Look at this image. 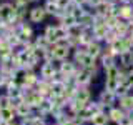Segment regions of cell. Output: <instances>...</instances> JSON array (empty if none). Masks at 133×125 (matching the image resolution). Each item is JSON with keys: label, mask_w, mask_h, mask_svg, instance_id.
Here are the masks:
<instances>
[{"label": "cell", "mask_w": 133, "mask_h": 125, "mask_svg": "<svg viewBox=\"0 0 133 125\" xmlns=\"http://www.w3.org/2000/svg\"><path fill=\"white\" fill-rule=\"evenodd\" d=\"M78 70L77 64L72 60V58H68V60H63V62H58V73L63 75V77H70V75H75Z\"/></svg>", "instance_id": "8992f818"}, {"label": "cell", "mask_w": 133, "mask_h": 125, "mask_svg": "<svg viewBox=\"0 0 133 125\" xmlns=\"http://www.w3.org/2000/svg\"><path fill=\"white\" fill-rule=\"evenodd\" d=\"M91 100V92H90V87H78L77 89V93H75V98H73V103L78 107H85Z\"/></svg>", "instance_id": "5b68a950"}, {"label": "cell", "mask_w": 133, "mask_h": 125, "mask_svg": "<svg viewBox=\"0 0 133 125\" xmlns=\"http://www.w3.org/2000/svg\"><path fill=\"white\" fill-rule=\"evenodd\" d=\"M128 93H131V90L128 89L127 85H123V83H120V85H118V89L115 90L116 98H122V97H125V95H128Z\"/></svg>", "instance_id": "ffe728a7"}, {"label": "cell", "mask_w": 133, "mask_h": 125, "mask_svg": "<svg viewBox=\"0 0 133 125\" xmlns=\"http://www.w3.org/2000/svg\"><path fill=\"white\" fill-rule=\"evenodd\" d=\"M90 125H111V123H110L107 112H100V114L93 115V118L90 120Z\"/></svg>", "instance_id": "5bb4252c"}, {"label": "cell", "mask_w": 133, "mask_h": 125, "mask_svg": "<svg viewBox=\"0 0 133 125\" xmlns=\"http://www.w3.org/2000/svg\"><path fill=\"white\" fill-rule=\"evenodd\" d=\"M28 0H14V7L17 10H27V5H28Z\"/></svg>", "instance_id": "44dd1931"}, {"label": "cell", "mask_w": 133, "mask_h": 125, "mask_svg": "<svg viewBox=\"0 0 133 125\" xmlns=\"http://www.w3.org/2000/svg\"><path fill=\"white\" fill-rule=\"evenodd\" d=\"M33 45H35L37 48H48L50 43L47 42V39H45V35L42 33V35H37L35 39H33Z\"/></svg>", "instance_id": "d6986e66"}, {"label": "cell", "mask_w": 133, "mask_h": 125, "mask_svg": "<svg viewBox=\"0 0 133 125\" xmlns=\"http://www.w3.org/2000/svg\"><path fill=\"white\" fill-rule=\"evenodd\" d=\"M43 125H55V123H50V122H45Z\"/></svg>", "instance_id": "4316f807"}, {"label": "cell", "mask_w": 133, "mask_h": 125, "mask_svg": "<svg viewBox=\"0 0 133 125\" xmlns=\"http://www.w3.org/2000/svg\"><path fill=\"white\" fill-rule=\"evenodd\" d=\"M58 23H60L62 27H65L66 30H68V28H72V27H75V25H78V20L75 18L72 14H68V12H66V14L60 18V22H58Z\"/></svg>", "instance_id": "4fadbf2b"}, {"label": "cell", "mask_w": 133, "mask_h": 125, "mask_svg": "<svg viewBox=\"0 0 133 125\" xmlns=\"http://www.w3.org/2000/svg\"><path fill=\"white\" fill-rule=\"evenodd\" d=\"M120 68L130 70L133 68V50H128L120 55Z\"/></svg>", "instance_id": "7c38bea8"}, {"label": "cell", "mask_w": 133, "mask_h": 125, "mask_svg": "<svg viewBox=\"0 0 133 125\" xmlns=\"http://www.w3.org/2000/svg\"><path fill=\"white\" fill-rule=\"evenodd\" d=\"M0 120H3V122H14V120H17V115H15V110L12 107L8 108H2L0 110Z\"/></svg>", "instance_id": "9a60e30c"}, {"label": "cell", "mask_w": 133, "mask_h": 125, "mask_svg": "<svg viewBox=\"0 0 133 125\" xmlns=\"http://www.w3.org/2000/svg\"><path fill=\"white\" fill-rule=\"evenodd\" d=\"M105 72V78L108 80H120V72H122V68H118V67H110V68L103 70Z\"/></svg>", "instance_id": "ac0fdd59"}, {"label": "cell", "mask_w": 133, "mask_h": 125, "mask_svg": "<svg viewBox=\"0 0 133 125\" xmlns=\"http://www.w3.org/2000/svg\"><path fill=\"white\" fill-rule=\"evenodd\" d=\"M45 17H47V12H45V7L43 5H37L28 10V20H30L32 23H40L45 20Z\"/></svg>", "instance_id": "52a82bcc"}, {"label": "cell", "mask_w": 133, "mask_h": 125, "mask_svg": "<svg viewBox=\"0 0 133 125\" xmlns=\"http://www.w3.org/2000/svg\"><path fill=\"white\" fill-rule=\"evenodd\" d=\"M125 114H127V112H123L118 105H115V107H111V108H108V110H107V115H108V118H110V123L111 125L118 123Z\"/></svg>", "instance_id": "9c48e42d"}, {"label": "cell", "mask_w": 133, "mask_h": 125, "mask_svg": "<svg viewBox=\"0 0 133 125\" xmlns=\"http://www.w3.org/2000/svg\"><path fill=\"white\" fill-rule=\"evenodd\" d=\"M17 14H18V10L14 7V3H10V2L0 3V20L2 22H8L12 25L17 18Z\"/></svg>", "instance_id": "7a4b0ae2"}, {"label": "cell", "mask_w": 133, "mask_h": 125, "mask_svg": "<svg viewBox=\"0 0 133 125\" xmlns=\"http://www.w3.org/2000/svg\"><path fill=\"white\" fill-rule=\"evenodd\" d=\"M8 107H10V98H8L7 93L3 92V93L0 95V110H2V108H8Z\"/></svg>", "instance_id": "7402d4cb"}, {"label": "cell", "mask_w": 133, "mask_h": 125, "mask_svg": "<svg viewBox=\"0 0 133 125\" xmlns=\"http://www.w3.org/2000/svg\"><path fill=\"white\" fill-rule=\"evenodd\" d=\"M128 37H130V40L133 42V28H131V30H130V33H128Z\"/></svg>", "instance_id": "d4e9b609"}, {"label": "cell", "mask_w": 133, "mask_h": 125, "mask_svg": "<svg viewBox=\"0 0 133 125\" xmlns=\"http://www.w3.org/2000/svg\"><path fill=\"white\" fill-rule=\"evenodd\" d=\"M55 3L58 5V8H60V10H68V7L72 5V0H55Z\"/></svg>", "instance_id": "603a6c76"}, {"label": "cell", "mask_w": 133, "mask_h": 125, "mask_svg": "<svg viewBox=\"0 0 133 125\" xmlns=\"http://www.w3.org/2000/svg\"><path fill=\"white\" fill-rule=\"evenodd\" d=\"M43 7H45V12H47V15H52V17H57L58 12H60V8H58V5L55 3V0H47Z\"/></svg>", "instance_id": "e0dca14e"}, {"label": "cell", "mask_w": 133, "mask_h": 125, "mask_svg": "<svg viewBox=\"0 0 133 125\" xmlns=\"http://www.w3.org/2000/svg\"><path fill=\"white\" fill-rule=\"evenodd\" d=\"M48 52L55 62H63V60H68L70 58L73 50L66 45V42H62V43H57V45H50Z\"/></svg>", "instance_id": "6da1fadb"}, {"label": "cell", "mask_w": 133, "mask_h": 125, "mask_svg": "<svg viewBox=\"0 0 133 125\" xmlns=\"http://www.w3.org/2000/svg\"><path fill=\"white\" fill-rule=\"evenodd\" d=\"M102 50H103L102 43L97 42V40H93L91 43L87 45V53H88L91 58H95V60H98V58H100V55H102Z\"/></svg>", "instance_id": "30bf717a"}, {"label": "cell", "mask_w": 133, "mask_h": 125, "mask_svg": "<svg viewBox=\"0 0 133 125\" xmlns=\"http://www.w3.org/2000/svg\"><path fill=\"white\" fill-rule=\"evenodd\" d=\"M98 102L102 103V107L105 108V112L108 110V108H111V107H115L116 105V102H118V98H116V95L113 93V92H108L103 89L102 92H100V95H98Z\"/></svg>", "instance_id": "277c9868"}, {"label": "cell", "mask_w": 133, "mask_h": 125, "mask_svg": "<svg viewBox=\"0 0 133 125\" xmlns=\"http://www.w3.org/2000/svg\"><path fill=\"white\" fill-rule=\"evenodd\" d=\"M128 115H130V118L133 120V110H130V112H128Z\"/></svg>", "instance_id": "484cf974"}, {"label": "cell", "mask_w": 133, "mask_h": 125, "mask_svg": "<svg viewBox=\"0 0 133 125\" xmlns=\"http://www.w3.org/2000/svg\"><path fill=\"white\" fill-rule=\"evenodd\" d=\"M14 110H15L17 118H20V120H22V118H28V117L33 114V108L28 105V103H25V102H20Z\"/></svg>", "instance_id": "ba28073f"}, {"label": "cell", "mask_w": 133, "mask_h": 125, "mask_svg": "<svg viewBox=\"0 0 133 125\" xmlns=\"http://www.w3.org/2000/svg\"><path fill=\"white\" fill-rule=\"evenodd\" d=\"M116 125H133V120L130 118V115H128V114H125V115L122 117V120H120Z\"/></svg>", "instance_id": "cb8c5ba5"}, {"label": "cell", "mask_w": 133, "mask_h": 125, "mask_svg": "<svg viewBox=\"0 0 133 125\" xmlns=\"http://www.w3.org/2000/svg\"><path fill=\"white\" fill-rule=\"evenodd\" d=\"M116 105L122 108L123 112H127V114L130 110H133V92H131V93H128V95H125V97H122V98H118Z\"/></svg>", "instance_id": "8fae6325"}, {"label": "cell", "mask_w": 133, "mask_h": 125, "mask_svg": "<svg viewBox=\"0 0 133 125\" xmlns=\"http://www.w3.org/2000/svg\"><path fill=\"white\" fill-rule=\"evenodd\" d=\"M120 18L122 20H131L133 18V5L127 3V5H120Z\"/></svg>", "instance_id": "2e32d148"}, {"label": "cell", "mask_w": 133, "mask_h": 125, "mask_svg": "<svg viewBox=\"0 0 133 125\" xmlns=\"http://www.w3.org/2000/svg\"><path fill=\"white\" fill-rule=\"evenodd\" d=\"M57 73H58V62L57 64H53V62H43V64L40 65V68H38L40 78L48 80V82H52Z\"/></svg>", "instance_id": "3957f363"}, {"label": "cell", "mask_w": 133, "mask_h": 125, "mask_svg": "<svg viewBox=\"0 0 133 125\" xmlns=\"http://www.w3.org/2000/svg\"><path fill=\"white\" fill-rule=\"evenodd\" d=\"M28 2H38V0H28Z\"/></svg>", "instance_id": "83f0119b"}]
</instances>
